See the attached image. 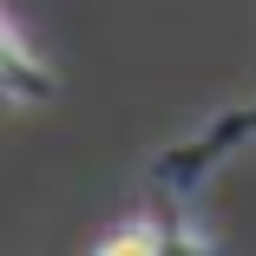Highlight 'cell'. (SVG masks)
<instances>
[{
    "mask_svg": "<svg viewBox=\"0 0 256 256\" xmlns=\"http://www.w3.org/2000/svg\"><path fill=\"white\" fill-rule=\"evenodd\" d=\"M250 138H256V98H250V106H236V112H224L210 132H197L190 144H178L171 158L158 164V178H164L171 190H197V184L210 178L224 158H236V151H243Z\"/></svg>",
    "mask_w": 256,
    "mask_h": 256,
    "instance_id": "obj_1",
    "label": "cell"
},
{
    "mask_svg": "<svg viewBox=\"0 0 256 256\" xmlns=\"http://www.w3.org/2000/svg\"><path fill=\"white\" fill-rule=\"evenodd\" d=\"M92 256H164V224H118Z\"/></svg>",
    "mask_w": 256,
    "mask_h": 256,
    "instance_id": "obj_3",
    "label": "cell"
},
{
    "mask_svg": "<svg viewBox=\"0 0 256 256\" xmlns=\"http://www.w3.org/2000/svg\"><path fill=\"white\" fill-rule=\"evenodd\" d=\"M0 92H14V98H46L53 92V72L33 60V46L7 20H0Z\"/></svg>",
    "mask_w": 256,
    "mask_h": 256,
    "instance_id": "obj_2",
    "label": "cell"
}]
</instances>
